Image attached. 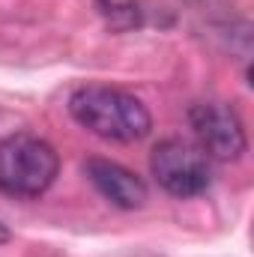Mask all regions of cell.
Wrapping results in <instances>:
<instances>
[{"mask_svg": "<svg viewBox=\"0 0 254 257\" xmlns=\"http://www.w3.org/2000/svg\"><path fill=\"white\" fill-rule=\"evenodd\" d=\"M69 114L78 126L93 132L102 141L135 144L150 135L153 117L147 105L120 87L84 84L69 96Z\"/></svg>", "mask_w": 254, "mask_h": 257, "instance_id": "1", "label": "cell"}, {"mask_svg": "<svg viewBox=\"0 0 254 257\" xmlns=\"http://www.w3.org/2000/svg\"><path fill=\"white\" fill-rule=\"evenodd\" d=\"M60 174L57 150L27 132L0 141V192L9 197H39Z\"/></svg>", "mask_w": 254, "mask_h": 257, "instance_id": "2", "label": "cell"}, {"mask_svg": "<svg viewBox=\"0 0 254 257\" xmlns=\"http://www.w3.org/2000/svg\"><path fill=\"white\" fill-rule=\"evenodd\" d=\"M156 183L174 197H197L212 186V162L206 153L183 138H165L150 153Z\"/></svg>", "mask_w": 254, "mask_h": 257, "instance_id": "3", "label": "cell"}, {"mask_svg": "<svg viewBox=\"0 0 254 257\" xmlns=\"http://www.w3.org/2000/svg\"><path fill=\"white\" fill-rule=\"evenodd\" d=\"M189 126L194 132V144L206 153L209 162H236L248 150V138L239 114L224 102L191 105Z\"/></svg>", "mask_w": 254, "mask_h": 257, "instance_id": "4", "label": "cell"}, {"mask_svg": "<svg viewBox=\"0 0 254 257\" xmlns=\"http://www.w3.org/2000/svg\"><path fill=\"white\" fill-rule=\"evenodd\" d=\"M84 171L93 189L108 203L120 209H141L147 203V183L135 171H129L126 165L111 162V159H90Z\"/></svg>", "mask_w": 254, "mask_h": 257, "instance_id": "5", "label": "cell"}, {"mask_svg": "<svg viewBox=\"0 0 254 257\" xmlns=\"http://www.w3.org/2000/svg\"><path fill=\"white\" fill-rule=\"evenodd\" d=\"M9 236H12V233H9V227H6V224H0V245H6V242H9Z\"/></svg>", "mask_w": 254, "mask_h": 257, "instance_id": "6", "label": "cell"}]
</instances>
